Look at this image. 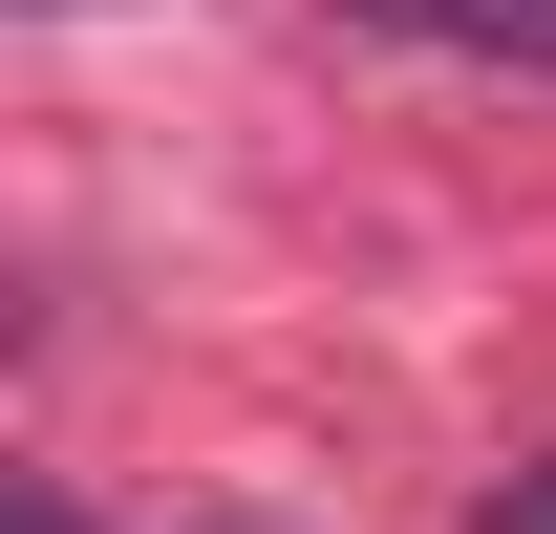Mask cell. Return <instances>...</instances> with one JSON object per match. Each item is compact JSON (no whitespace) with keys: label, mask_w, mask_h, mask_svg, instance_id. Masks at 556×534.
<instances>
[{"label":"cell","mask_w":556,"mask_h":534,"mask_svg":"<svg viewBox=\"0 0 556 534\" xmlns=\"http://www.w3.org/2000/svg\"><path fill=\"white\" fill-rule=\"evenodd\" d=\"M0 534H86V513H65V492H22V513H0Z\"/></svg>","instance_id":"cell-2"},{"label":"cell","mask_w":556,"mask_h":534,"mask_svg":"<svg viewBox=\"0 0 556 534\" xmlns=\"http://www.w3.org/2000/svg\"><path fill=\"white\" fill-rule=\"evenodd\" d=\"M492 534H556V470H535V492H514V513H492Z\"/></svg>","instance_id":"cell-3"},{"label":"cell","mask_w":556,"mask_h":534,"mask_svg":"<svg viewBox=\"0 0 556 534\" xmlns=\"http://www.w3.org/2000/svg\"><path fill=\"white\" fill-rule=\"evenodd\" d=\"M407 43H450V65H514V86H556V0H386Z\"/></svg>","instance_id":"cell-1"}]
</instances>
